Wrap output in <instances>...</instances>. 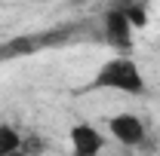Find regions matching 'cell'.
Instances as JSON below:
<instances>
[{"instance_id": "1", "label": "cell", "mask_w": 160, "mask_h": 156, "mask_svg": "<svg viewBox=\"0 0 160 156\" xmlns=\"http://www.w3.org/2000/svg\"><path fill=\"white\" fill-rule=\"evenodd\" d=\"M148 83H145V74H142L139 61L132 55H114L105 64L96 67L92 80L86 83V92H120V95L139 98L145 95Z\"/></svg>"}, {"instance_id": "2", "label": "cell", "mask_w": 160, "mask_h": 156, "mask_svg": "<svg viewBox=\"0 0 160 156\" xmlns=\"http://www.w3.org/2000/svg\"><path fill=\"white\" fill-rule=\"evenodd\" d=\"M102 40H105L111 49H117V55H129V52H132L136 31H132V25L126 21V16L120 12L117 3L108 6L105 16H102Z\"/></svg>"}, {"instance_id": "3", "label": "cell", "mask_w": 160, "mask_h": 156, "mask_svg": "<svg viewBox=\"0 0 160 156\" xmlns=\"http://www.w3.org/2000/svg\"><path fill=\"white\" fill-rule=\"evenodd\" d=\"M108 135L114 138L120 147L132 150V147H142L148 141V126H145V119L139 113L123 110V113H114V117L108 119Z\"/></svg>"}, {"instance_id": "4", "label": "cell", "mask_w": 160, "mask_h": 156, "mask_svg": "<svg viewBox=\"0 0 160 156\" xmlns=\"http://www.w3.org/2000/svg\"><path fill=\"white\" fill-rule=\"evenodd\" d=\"M68 144H71V156H102L108 141L92 122H74L68 132Z\"/></svg>"}, {"instance_id": "5", "label": "cell", "mask_w": 160, "mask_h": 156, "mask_svg": "<svg viewBox=\"0 0 160 156\" xmlns=\"http://www.w3.org/2000/svg\"><path fill=\"white\" fill-rule=\"evenodd\" d=\"M22 150V135L16 126L0 122V156H16Z\"/></svg>"}, {"instance_id": "6", "label": "cell", "mask_w": 160, "mask_h": 156, "mask_svg": "<svg viewBox=\"0 0 160 156\" xmlns=\"http://www.w3.org/2000/svg\"><path fill=\"white\" fill-rule=\"evenodd\" d=\"M120 12L126 16V21L132 25V31H142L148 25V6L145 3H117Z\"/></svg>"}, {"instance_id": "7", "label": "cell", "mask_w": 160, "mask_h": 156, "mask_svg": "<svg viewBox=\"0 0 160 156\" xmlns=\"http://www.w3.org/2000/svg\"><path fill=\"white\" fill-rule=\"evenodd\" d=\"M22 153H25V156L46 153V141H43L40 135H22Z\"/></svg>"}, {"instance_id": "8", "label": "cell", "mask_w": 160, "mask_h": 156, "mask_svg": "<svg viewBox=\"0 0 160 156\" xmlns=\"http://www.w3.org/2000/svg\"><path fill=\"white\" fill-rule=\"evenodd\" d=\"M120 156H132V153H120Z\"/></svg>"}, {"instance_id": "9", "label": "cell", "mask_w": 160, "mask_h": 156, "mask_svg": "<svg viewBox=\"0 0 160 156\" xmlns=\"http://www.w3.org/2000/svg\"><path fill=\"white\" fill-rule=\"evenodd\" d=\"M16 156H25V153H22V150H19V153H16Z\"/></svg>"}]
</instances>
